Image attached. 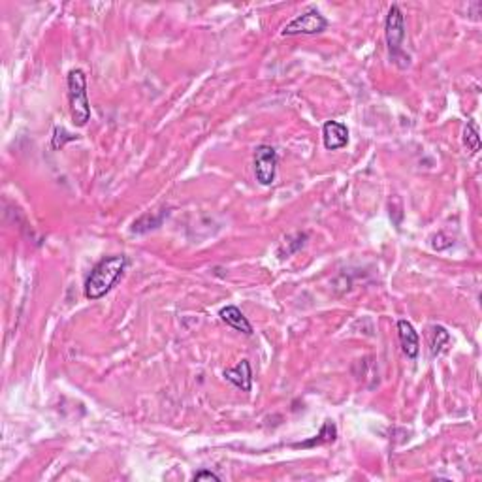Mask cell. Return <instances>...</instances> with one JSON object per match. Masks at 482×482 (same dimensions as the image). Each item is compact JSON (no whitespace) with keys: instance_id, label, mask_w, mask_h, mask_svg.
I'll use <instances>...</instances> for the list:
<instances>
[{"instance_id":"cell-1","label":"cell","mask_w":482,"mask_h":482,"mask_svg":"<svg viewBox=\"0 0 482 482\" xmlns=\"http://www.w3.org/2000/svg\"><path fill=\"white\" fill-rule=\"evenodd\" d=\"M127 268V257L124 255H113V257L102 258L100 262L90 270L87 281H85V296L90 302H97L104 298L113 284L121 279L122 271Z\"/></svg>"},{"instance_id":"cell-2","label":"cell","mask_w":482,"mask_h":482,"mask_svg":"<svg viewBox=\"0 0 482 482\" xmlns=\"http://www.w3.org/2000/svg\"><path fill=\"white\" fill-rule=\"evenodd\" d=\"M68 100H70V115L76 127H85L90 121V104L87 97V77L79 68L68 72Z\"/></svg>"},{"instance_id":"cell-3","label":"cell","mask_w":482,"mask_h":482,"mask_svg":"<svg viewBox=\"0 0 482 482\" xmlns=\"http://www.w3.org/2000/svg\"><path fill=\"white\" fill-rule=\"evenodd\" d=\"M328 26V19L322 15L316 8H309L307 12L300 13L294 19H290L287 25L283 26L281 34L283 36H313V34H321L326 31Z\"/></svg>"},{"instance_id":"cell-4","label":"cell","mask_w":482,"mask_h":482,"mask_svg":"<svg viewBox=\"0 0 482 482\" xmlns=\"http://www.w3.org/2000/svg\"><path fill=\"white\" fill-rule=\"evenodd\" d=\"M385 36L388 49H390V55L396 61L399 53H401L403 40H405V17H403V12L396 4L388 10V15H386Z\"/></svg>"},{"instance_id":"cell-5","label":"cell","mask_w":482,"mask_h":482,"mask_svg":"<svg viewBox=\"0 0 482 482\" xmlns=\"http://www.w3.org/2000/svg\"><path fill=\"white\" fill-rule=\"evenodd\" d=\"M277 151L271 145H258L255 149V177L260 185H271L277 172Z\"/></svg>"},{"instance_id":"cell-6","label":"cell","mask_w":482,"mask_h":482,"mask_svg":"<svg viewBox=\"0 0 482 482\" xmlns=\"http://www.w3.org/2000/svg\"><path fill=\"white\" fill-rule=\"evenodd\" d=\"M322 142L328 151H337V149L347 147L348 143V129L347 124L339 121H328L322 127Z\"/></svg>"},{"instance_id":"cell-7","label":"cell","mask_w":482,"mask_h":482,"mask_svg":"<svg viewBox=\"0 0 482 482\" xmlns=\"http://www.w3.org/2000/svg\"><path fill=\"white\" fill-rule=\"evenodd\" d=\"M225 379L228 383L239 388L241 392H251L252 386V371L249 360H241L236 367H230V369H225Z\"/></svg>"},{"instance_id":"cell-8","label":"cell","mask_w":482,"mask_h":482,"mask_svg":"<svg viewBox=\"0 0 482 482\" xmlns=\"http://www.w3.org/2000/svg\"><path fill=\"white\" fill-rule=\"evenodd\" d=\"M398 335H399V343H401L403 353H405L409 358H417L418 353H420V337H418L417 330L412 328L411 322L399 321Z\"/></svg>"},{"instance_id":"cell-9","label":"cell","mask_w":482,"mask_h":482,"mask_svg":"<svg viewBox=\"0 0 482 482\" xmlns=\"http://www.w3.org/2000/svg\"><path fill=\"white\" fill-rule=\"evenodd\" d=\"M220 321L226 322L228 326H232L238 332H243L245 335H252V326L251 322L247 321V316L241 313V309L236 307V305H226V307L220 309Z\"/></svg>"},{"instance_id":"cell-10","label":"cell","mask_w":482,"mask_h":482,"mask_svg":"<svg viewBox=\"0 0 482 482\" xmlns=\"http://www.w3.org/2000/svg\"><path fill=\"white\" fill-rule=\"evenodd\" d=\"M166 215H168V209H161L159 215L145 213V215H142V217L132 225V232H134V234H145V232L153 230V228H159Z\"/></svg>"},{"instance_id":"cell-11","label":"cell","mask_w":482,"mask_h":482,"mask_svg":"<svg viewBox=\"0 0 482 482\" xmlns=\"http://www.w3.org/2000/svg\"><path fill=\"white\" fill-rule=\"evenodd\" d=\"M335 437H337V428H335L334 422H330V420H326L324 422V426H322V430L319 435H315V439H311V441H303V443H296L294 447L296 449H309V447H315V444H322V443H330V441H335Z\"/></svg>"},{"instance_id":"cell-12","label":"cell","mask_w":482,"mask_h":482,"mask_svg":"<svg viewBox=\"0 0 482 482\" xmlns=\"http://www.w3.org/2000/svg\"><path fill=\"white\" fill-rule=\"evenodd\" d=\"M428 337H430L431 356H437V354H441V351H443L444 345H447V343L450 341L449 332H447L443 326H431Z\"/></svg>"},{"instance_id":"cell-13","label":"cell","mask_w":482,"mask_h":482,"mask_svg":"<svg viewBox=\"0 0 482 482\" xmlns=\"http://www.w3.org/2000/svg\"><path fill=\"white\" fill-rule=\"evenodd\" d=\"M463 143L469 149L471 153H476L481 149V138H479V130H476L475 122H467L463 129Z\"/></svg>"},{"instance_id":"cell-14","label":"cell","mask_w":482,"mask_h":482,"mask_svg":"<svg viewBox=\"0 0 482 482\" xmlns=\"http://www.w3.org/2000/svg\"><path fill=\"white\" fill-rule=\"evenodd\" d=\"M305 239H307V234H294V236H289V238L284 239L287 243L284 245H290L289 249H284L283 252H279V257L284 258V257H290L292 252H296L298 249H302L303 243H305Z\"/></svg>"},{"instance_id":"cell-15","label":"cell","mask_w":482,"mask_h":482,"mask_svg":"<svg viewBox=\"0 0 482 482\" xmlns=\"http://www.w3.org/2000/svg\"><path fill=\"white\" fill-rule=\"evenodd\" d=\"M76 140V136L68 134L63 127H57L55 129V132H53V140H51V145L53 149H61L65 147L66 142H74Z\"/></svg>"},{"instance_id":"cell-16","label":"cell","mask_w":482,"mask_h":482,"mask_svg":"<svg viewBox=\"0 0 482 482\" xmlns=\"http://www.w3.org/2000/svg\"><path fill=\"white\" fill-rule=\"evenodd\" d=\"M193 481H194V482H202V481H215V482H219V481H220V476L217 475V473H213V471L202 469V471H198V473H196V475L193 476Z\"/></svg>"}]
</instances>
